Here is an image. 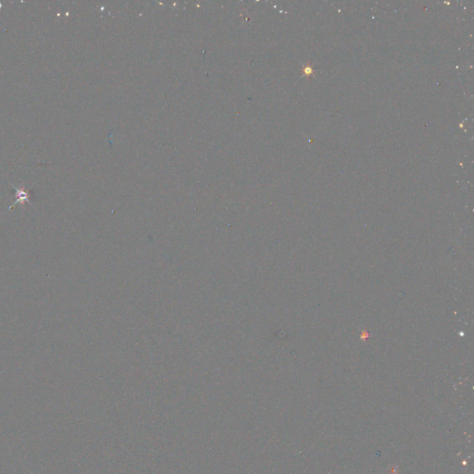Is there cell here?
Listing matches in <instances>:
<instances>
[{"instance_id":"cell-1","label":"cell","mask_w":474,"mask_h":474,"mask_svg":"<svg viewBox=\"0 0 474 474\" xmlns=\"http://www.w3.org/2000/svg\"><path fill=\"white\" fill-rule=\"evenodd\" d=\"M17 195H18V200L15 202V203H18V202H24V201H29V194L28 192H25L24 190H20L17 192Z\"/></svg>"}]
</instances>
